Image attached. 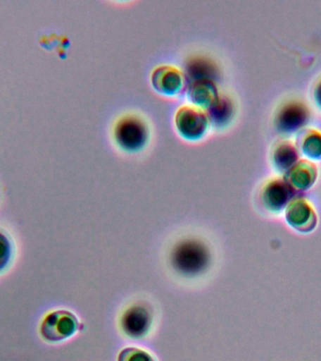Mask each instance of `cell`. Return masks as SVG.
<instances>
[{"label": "cell", "instance_id": "obj_6", "mask_svg": "<svg viewBox=\"0 0 321 361\" xmlns=\"http://www.w3.org/2000/svg\"><path fill=\"white\" fill-rule=\"evenodd\" d=\"M151 82L158 94L165 98H175L184 90L185 76L177 67L160 65L152 72Z\"/></svg>", "mask_w": 321, "mask_h": 361}, {"label": "cell", "instance_id": "obj_3", "mask_svg": "<svg viewBox=\"0 0 321 361\" xmlns=\"http://www.w3.org/2000/svg\"><path fill=\"white\" fill-rule=\"evenodd\" d=\"M177 134L186 142L196 143L207 137L211 123L204 110L191 104H184L177 110L175 115Z\"/></svg>", "mask_w": 321, "mask_h": 361}, {"label": "cell", "instance_id": "obj_13", "mask_svg": "<svg viewBox=\"0 0 321 361\" xmlns=\"http://www.w3.org/2000/svg\"><path fill=\"white\" fill-rule=\"evenodd\" d=\"M301 148L312 159H321V134L315 130H308L301 140Z\"/></svg>", "mask_w": 321, "mask_h": 361}, {"label": "cell", "instance_id": "obj_4", "mask_svg": "<svg viewBox=\"0 0 321 361\" xmlns=\"http://www.w3.org/2000/svg\"><path fill=\"white\" fill-rule=\"evenodd\" d=\"M78 319L67 310H53L44 316L39 326V334L49 343H58L72 337L77 331Z\"/></svg>", "mask_w": 321, "mask_h": 361}, {"label": "cell", "instance_id": "obj_9", "mask_svg": "<svg viewBox=\"0 0 321 361\" xmlns=\"http://www.w3.org/2000/svg\"><path fill=\"white\" fill-rule=\"evenodd\" d=\"M189 104L208 112L213 109L220 99V93L215 83L208 78H199L191 82L186 92Z\"/></svg>", "mask_w": 321, "mask_h": 361}, {"label": "cell", "instance_id": "obj_10", "mask_svg": "<svg viewBox=\"0 0 321 361\" xmlns=\"http://www.w3.org/2000/svg\"><path fill=\"white\" fill-rule=\"evenodd\" d=\"M287 223L296 231L307 233L312 231L317 225V214L308 202L300 197H296L286 209Z\"/></svg>", "mask_w": 321, "mask_h": 361}, {"label": "cell", "instance_id": "obj_14", "mask_svg": "<svg viewBox=\"0 0 321 361\" xmlns=\"http://www.w3.org/2000/svg\"><path fill=\"white\" fill-rule=\"evenodd\" d=\"M207 113L208 117H210L211 126H213V123L220 126V123L222 121L225 123V121L230 120L231 115L233 113L232 104L229 100H227V97L220 96L219 101L217 102L215 106L208 110Z\"/></svg>", "mask_w": 321, "mask_h": 361}, {"label": "cell", "instance_id": "obj_2", "mask_svg": "<svg viewBox=\"0 0 321 361\" xmlns=\"http://www.w3.org/2000/svg\"><path fill=\"white\" fill-rule=\"evenodd\" d=\"M113 140L118 148L127 154H138L145 149L151 138L146 121L137 114H126L113 127Z\"/></svg>", "mask_w": 321, "mask_h": 361}, {"label": "cell", "instance_id": "obj_12", "mask_svg": "<svg viewBox=\"0 0 321 361\" xmlns=\"http://www.w3.org/2000/svg\"><path fill=\"white\" fill-rule=\"evenodd\" d=\"M298 151L291 142H281L275 146L272 152V162L279 171L287 172L298 161Z\"/></svg>", "mask_w": 321, "mask_h": 361}, {"label": "cell", "instance_id": "obj_15", "mask_svg": "<svg viewBox=\"0 0 321 361\" xmlns=\"http://www.w3.org/2000/svg\"><path fill=\"white\" fill-rule=\"evenodd\" d=\"M13 243L5 231H0V274L6 272L13 259Z\"/></svg>", "mask_w": 321, "mask_h": 361}, {"label": "cell", "instance_id": "obj_7", "mask_svg": "<svg viewBox=\"0 0 321 361\" xmlns=\"http://www.w3.org/2000/svg\"><path fill=\"white\" fill-rule=\"evenodd\" d=\"M297 191L283 179L270 180L261 190L262 204L268 211L279 214L296 199Z\"/></svg>", "mask_w": 321, "mask_h": 361}, {"label": "cell", "instance_id": "obj_16", "mask_svg": "<svg viewBox=\"0 0 321 361\" xmlns=\"http://www.w3.org/2000/svg\"><path fill=\"white\" fill-rule=\"evenodd\" d=\"M118 361H153L148 353L135 348L124 349L118 357Z\"/></svg>", "mask_w": 321, "mask_h": 361}, {"label": "cell", "instance_id": "obj_5", "mask_svg": "<svg viewBox=\"0 0 321 361\" xmlns=\"http://www.w3.org/2000/svg\"><path fill=\"white\" fill-rule=\"evenodd\" d=\"M310 118V111L303 102H287L279 107L275 115V127L282 134H293L306 126Z\"/></svg>", "mask_w": 321, "mask_h": 361}, {"label": "cell", "instance_id": "obj_8", "mask_svg": "<svg viewBox=\"0 0 321 361\" xmlns=\"http://www.w3.org/2000/svg\"><path fill=\"white\" fill-rule=\"evenodd\" d=\"M151 312L144 305L134 304L124 312L120 324L124 333L129 337H143L151 329Z\"/></svg>", "mask_w": 321, "mask_h": 361}, {"label": "cell", "instance_id": "obj_11", "mask_svg": "<svg viewBox=\"0 0 321 361\" xmlns=\"http://www.w3.org/2000/svg\"><path fill=\"white\" fill-rule=\"evenodd\" d=\"M315 179H317V168L306 160L296 163L284 175V180L297 192L311 188Z\"/></svg>", "mask_w": 321, "mask_h": 361}, {"label": "cell", "instance_id": "obj_17", "mask_svg": "<svg viewBox=\"0 0 321 361\" xmlns=\"http://www.w3.org/2000/svg\"><path fill=\"white\" fill-rule=\"evenodd\" d=\"M314 100L317 106L321 109V79L315 84L314 89Z\"/></svg>", "mask_w": 321, "mask_h": 361}, {"label": "cell", "instance_id": "obj_1", "mask_svg": "<svg viewBox=\"0 0 321 361\" xmlns=\"http://www.w3.org/2000/svg\"><path fill=\"white\" fill-rule=\"evenodd\" d=\"M213 261L211 248L205 240L196 236L177 241L169 254V264L184 278H196L210 268Z\"/></svg>", "mask_w": 321, "mask_h": 361}]
</instances>
